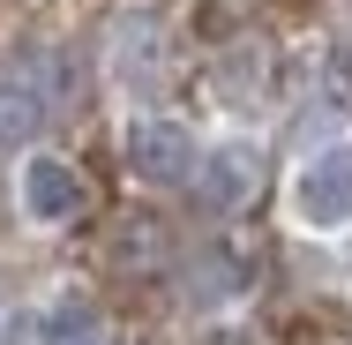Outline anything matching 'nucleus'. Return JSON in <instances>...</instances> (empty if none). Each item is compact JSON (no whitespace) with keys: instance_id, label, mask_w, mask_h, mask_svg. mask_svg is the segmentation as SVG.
Masks as SVG:
<instances>
[{"instance_id":"20e7f679","label":"nucleus","mask_w":352,"mask_h":345,"mask_svg":"<svg viewBox=\"0 0 352 345\" xmlns=\"http://www.w3.org/2000/svg\"><path fill=\"white\" fill-rule=\"evenodd\" d=\"M23 210L38 225H68L82 210V173L68 158H23Z\"/></svg>"},{"instance_id":"0eeeda50","label":"nucleus","mask_w":352,"mask_h":345,"mask_svg":"<svg viewBox=\"0 0 352 345\" xmlns=\"http://www.w3.org/2000/svg\"><path fill=\"white\" fill-rule=\"evenodd\" d=\"M120 75H128V83H150V75H157V30H150L142 15L120 23Z\"/></svg>"},{"instance_id":"f03ea898","label":"nucleus","mask_w":352,"mask_h":345,"mask_svg":"<svg viewBox=\"0 0 352 345\" xmlns=\"http://www.w3.org/2000/svg\"><path fill=\"white\" fill-rule=\"evenodd\" d=\"M195 136L180 128V121H135L128 128V173L135 180H150V188H180V180H195Z\"/></svg>"},{"instance_id":"39448f33","label":"nucleus","mask_w":352,"mask_h":345,"mask_svg":"<svg viewBox=\"0 0 352 345\" xmlns=\"http://www.w3.org/2000/svg\"><path fill=\"white\" fill-rule=\"evenodd\" d=\"M38 128H45V98H38V83L0 75V143L15 150V143H30Z\"/></svg>"},{"instance_id":"423d86ee","label":"nucleus","mask_w":352,"mask_h":345,"mask_svg":"<svg viewBox=\"0 0 352 345\" xmlns=\"http://www.w3.org/2000/svg\"><path fill=\"white\" fill-rule=\"evenodd\" d=\"M38 345H105V323H98V308L82 293H68V300L45 308V338Z\"/></svg>"},{"instance_id":"1a4fd4ad","label":"nucleus","mask_w":352,"mask_h":345,"mask_svg":"<svg viewBox=\"0 0 352 345\" xmlns=\"http://www.w3.org/2000/svg\"><path fill=\"white\" fill-rule=\"evenodd\" d=\"M330 90L352 105V53H330Z\"/></svg>"},{"instance_id":"f257e3e1","label":"nucleus","mask_w":352,"mask_h":345,"mask_svg":"<svg viewBox=\"0 0 352 345\" xmlns=\"http://www.w3.org/2000/svg\"><path fill=\"white\" fill-rule=\"evenodd\" d=\"M292 210H300V225H315V233L352 225V143L315 150V158L292 173Z\"/></svg>"},{"instance_id":"6e6552de","label":"nucleus","mask_w":352,"mask_h":345,"mask_svg":"<svg viewBox=\"0 0 352 345\" xmlns=\"http://www.w3.org/2000/svg\"><path fill=\"white\" fill-rule=\"evenodd\" d=\"M113 255H120L128 271H142V263H157V255H165V225H157V218H128V225L113 233Z\"/></svg>"},{"instance_id":"7ed1b4c3","label":"nucleus","mask_w":352,"mask_h":345,"mask_svg":"<svg viewBox=\"0 0 352 345\" xmlns=\"http://www.w3.org/2000/svg\"><path fill=\"white\" fill-rule=\"evenodd\" d=\"M255 188H263V158H255L248 143H217L210 158L195 165V196L210 210H248Z\"/></svg>"}]
</instances>
